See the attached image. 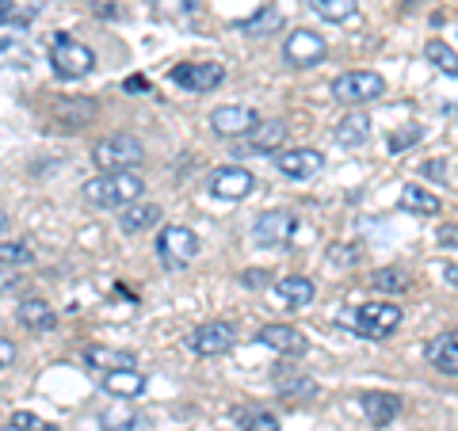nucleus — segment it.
I'll return each instance as SVG.
<instances>
[{
	"mask_svg": "<svg viewBox=\"0 0 458 431\" xmlns=\"http://www.w3.org/2000/svg\"><path fill=\"white\" fill-rule=\"evenodd\" d=\"M84 199H89L92 207H104V210H126L134 207L141 191H146V183H141L138 172H99L96 180L84 183Z\"/></svg>",
	"mask_w": 458,
	"mask_h": 431,
	"instance_id": "f257e3e1",
	"label": "nucleus"
},
{
	"mask_svg": "<svg viewBox=\"0 0 458 431\" xmlns=\"http://www.w3.org/2000/svg\"><path fill=\"white\" fill-rule=\"evenodd\" d=\"M50 65H54V73L62 80H81V77H89L96 69V54L84 46V42H77L73 35L57 31L50 38Z\"/></svg>",
	"mask_w": 458,
	"mask_h": 431,
	"instance_id": "f03ea898",
	"label": "nucleus"
},
{
	"mask_svg": "<svg viewBox=\"0 0 458 431\" xmlns=\"http://www.w3.org/2000/svg\"><path fill=\"white\" fill-rule=\"evenodd\" d=\"M340 325H348L352 333H360L367 340H386L390 333H397L401 309L390 306V301H367L355 313H340Z\"/></svg>",
	"mask_w": 458,
	"mask_h": 431,
	"instance_id": "7ed1b4c3",
	"label": "nucleus"
},
{
	"mask_svg": "<svg viewBox=\"0 0 458 431\" xmlns=\"http://www.w3.org/2000/svg\"><path fill=\"white\" fill-rule=\"evenodd\" d=\"M141 156H146V149H141V141L134 134H107L104 141H96L92 149V161L99 172H131Z\"/></svg>",
	"mask_w": 458,
	"mask_h": 431,
	"instance_id": "20e7f679",
	"label": "nucleus"
},
{
	"mask_svg": "<svg viewBox=\"0 0 458 431\" xmlns=\"http://www.w3.org/2000/svg\"><path fill=\"white\" fill-rule=\"evenodd\" d=\"M157 256H161L165 267H191L199 260V237L188 225H165L161 237H157Z\"/></svg>",
	"mask_w": 458,
	"mask_h": 431,
	"instance_id": "39448f33",
	"label": "nucleus"
},
{
	"mask_svg": "<svg viewBox=\"0 0 458 431\" xmlns=\"http://www.w3.org/2000/svg\"><path fill=\"white\" fill-rule=\"evenodd\" d=\"M386 92V80L378 73H370V69H352V73H340L333 80V99L340 104H370V99H378Z\"/></svg>",
	"mask_w": 458,
	"mask_h": 431,
	"instance_id": "423d86ee",
	"label": "nucleus"
},
{
	"mask_svg": "<svg viewBox=\"0 0 458 431\" xmlns=\"http://www.w3.org/2000/svg\"><path fill=\"white\" fill-rule=\"evenodd\" d=\"M294 229H298V218L291 210H267V214H260V218L252 222V241L260 244V249L279 252V249L291 244Z\"/></svg>",
	"mask_w": 458,
	"mask_h": 431,
	"instance_id": "0eeeda50",
	"label": "nucleus"
},
{
	"mask_svg": "<svg viewBox=\"0 0 458 431\" xmlns=\"http://www.w3.org/2000/svg\"><path fill=\"white\" fill-rule=\"evenodd\" d=\"M283 57H286V65H294V69H313V65H321V57H325V38L313 35V31H306V27H298V31L286 35Z\"/></svg>",
	"mask_w": 458,
	"mask_h": 431,
	"instance_id": "6e6552de",
	"label": "nucleus"
},
{
	"mask_svg": "<svg viewBox=\"0 0 458 431\" xmlns=\"http://www.w3.org/2000/svg\"><path fill=\"white\" fill-rule=\"evenodd\" d=\"M210 126L218 138H241V134H252L256 126H260V114L245 104H229V107L210 111Z\"/></svg>",
	"mask_w": 458,
	"mask_h": 431,
	"instance_id": "1a4fd4ad",
	"label": "nucleus"
},
{
	"mask_svg": "<svg viewBox=\"0 0 458 431\" xmlns=\"http://www.w3.org/2000/svg\"><path fill=\"white\" fill-rule=\"evenodd\" d=\"M172 80L188 92H214L225 80V69L218 62H183L172 69Z\"/></svg>",
	"mask_w": 458,
	"mask_h": 431,
	"instance_id": "9d476101",
	"label": "nucleus"
},
{
	"mask_svg": "<svg viewBox=\"0 0 458 431\" xmlns=\"http://www.w3.org/2000/svg\"><path fill=\"white\" fill-rule=\"evenodd\" d=\"M256 188V176L249 168H241V165H225L218 168L210 176V195L214 199H229V203H237V199H249Z\"/></svg>",
	"mask_w": 458,
	"mask_h": 431,
	"instance_id": "9b49d317",
	"label": "nucleus"
},
{
	"mask_svg": "<svg viewBox=\"0 0 458 431\" xmlns=\"http://www.w3.org/2000/svg\"><path fill=\"white\" fill-rule=\"evenodd\" d=\"M229 348H233V325H225V321H207L191 333L195 355H225Z\"/></svg>",
	"mask_w": 458,
	"mask_h": 431,
	"instance_id": "f8f14e48",
	"label": "nucleus"
},
{
	"mask_svg": "<svg viewBox=\"0 0 458 431\" xmlns=\"http://www.w3.org/2000/svg\"><path fill=\"white\" fill-rule=\"evenodd\" d=\"M81 359H84V367L104 370V375H111V370H138V355L134 351L107 348V343H89V348L81 351Z\"/></svg>",
	"mask_w": 458,
	"mask_h": 431,
	"instance_id": "ddd939ff",
	"label": "nucleus"
},
{
	"mask_svg": "<svg viewBox=\"0 0 458 431\" xmlns=\"http://www.w3.org/2000/svg\"><path fill=\"white\" fill-rule=\"evenodd\" d=\"M256 340H260L264 348L279 351V355H306V348H310L306 336L291 325H264L260 333H256Z\"/></svg>",
	"mask_w": 458,
	"mask_h": 431,
	"instance_id": "4468645a",
	"label": "nucleus"
},
{
	"mask_svg": "<svg viewBox=\"0 0 458 431\" xmlns=\"http://www.w3.org/2000/svg\"><path fill=\"white\" fill-rule=\"evenodd\" d=\"M276 168L283 172L286 180H310V176H318L321 172V153L318 149H286L276 156Z\"/></svg>",
	"mask_w": 458,
	"mask_h": 431,
	"instance_id": "2eb2a0df",
	"label": "nucleus"
},
{
	"mask_svg": "<svg viewBox=\"0 0 458 431\" xmlns=\"http://www.w3.org/2000/svg\"><path fill=\"white\" fill-rule=\"evenodd\" d=\"M428 363H432L436 370H443V375L458 378V328L454 333H443V336H436L432 343H428Z\"/></svg>",
	"mask_w": 458,
	"mask_h": 431,
	"instance_id": "dca6fc26",
	"label": "nucleus"
},
{
	"mask_svg": "<svg viewBox=\"0 0 458 431\" xmlns=\"http://www.w3.org/2000/svg\"><path fill=\"white\" fill-rule=\"evenodd\" d=\"M276 390L283 397H291V401H310V397H318V382H313L310 375H302V370L279 367L276 370Z\"/></svg>",
	"mask_w": 458,
	"mask_h": 431,
	"instance_id": "f3484780",
	"label": "nucleus"
},
{
	"mask_svg": "<svg viewBox=\"0 0 458 431\" xmlns=\"http://www.w3.org/2000/svg\"><path fill=\"white\" fill-rule=\"evenodd\" d=\"M360 405H363V412H367L370 424L386 427V424H394V416L401 412V397H397V393H363Z\"/></svg>",
	"mask_w": 458,
	"mask_h": 431,
	"instance_id": "a211bd4d",
	"label": "nucleus"
},
{
	"mask_svg": "<svg viewBox=\"0 0 458 431\" xmlns=\"http://www.w3.org/2000/svg\"><path fill=\"white\" fill-rule=\"evenodd\" d=\"M367 138H370V119L363 111H352V114H344L340 126H336V141L344 149H360L367 146Z\"/></svg>",
	"mask_w": 458,
	"mask_h": 431,
	"instance_id": "6ab92c4d",
	"label": "nucleus"
},
{
	"mask_svg": "<svg viewBox=\"0 0 458 431\" xmlns=\"http://www.w3.org/2000/svg\"><path fill=\"white\" fill-rule=\"evenodd\" d=\"M157 222H161V207L157 203H134V207H126L123 210V233H146V229H153Z\"/></svg>",
	"mask_w": 458,
	"mask_h": 431,
	"instance_id": "aec40b11",
	"label": "nucleus"
},
{
	"mask_svg": "<svg viewBox=\"0 0 458 431\" xmlns=\"http://www.w3.org/2000/svg\"><path fill=\"white\" fill-rule=\"evenodd\" d=\"M276 291H279V298L286 301L291 309H306L310 301H313V279H302V275H286V279H279L276 283Z\"/></svg>",
	"mask_w": 458,
	"mask_h": 431,
	"instance_id": "412c9836",
	"label": "nucleus"
},
{
	"mask_svg": "<svg viewBox=\"0 0 458 431\" xmlns=\"http://www.w3.org/2000/svg\"><path fill=\"white\" fill-rule=\"evenodd\" d=\"M20 321L27 325V328H35V333H50V328L57 325V313L47 306L42 298H27V301H20Z\"/></svg>",
	"mask_w": 458,
	"mask_h": 431,
	"instance_id": "4be33fe9",
	"label": "nucleus"
},
{
	"mask_svg": "<svg viewBox=\"0 0 458 431\" xmlns=\"http://www.w3.org/2000/svg\"><path fill=\"white\" fill-rule=\"evenodd\" d=\"M38 12L42 0H0V20H4V27H16V31H23Z\"/></svg>",
	"mask_w": 458,
	"mask_h": 431,
	"instance_id": "5701e85b",
	"label": "nucleus"
},
{
	"mask_svg": "<svg viewBox=\"0 0 458 431\" xmlns=\"http://www.w3.org/2000/svg\"><path fill=\"white\" fill-rule=\"evenodd\" d=\"M286 138V123L283 119H271V123H260L256 131L249 134V149L252 153H276Z\"/></svg>",
	"mask_w": 458,
	"mask_h": 431,
	"instance_id": "b1692460",
	"label": "nucleus"
},
{
	"mask_svg": "<svg viewBox=\"0 0 458 431\" xmlns=\"http://www.w3.org/2000/svg\"><path fill=\"white\" fill-rule=\"evenodd\" d=\"M153 16L165 20V23H180V27H191L199 8L191 0H153Z\"/></svg>",
	"mask_w": 458,
	"mask_h": 431,
	"instance_id": "393cba45",
	"label": "nucleus"
},
{
	"mask_svg": "<svg viewBox=\"0 0 458 431\" xmlns=\"http://www.w3.org/2000/svg\"><path fill=\"white\" fill-rule=\"evenodd\" d=\"M397 207H401V210H412V214H428V218L443 210V203H439V199H436L432 191L412 188V183H409V188H401V195H397Z\"/></svg>",
	"mask_w": 458,
	"mask_h": 431,
	"instance_id": "a878e982",
	"label": "nucleus"
},
{
	"mask_svg": "<svg viewBox=\"0 0 458 431\" xmlns=\"http://www.w3.org/2000/svg\"><path fill=\"white\" fill-rule=\"evenodd\" d=\"M104 385L114 397H138L146 390V375L141 370H111V375H104Z\"/></svg>",
	"mask_w": 458,
	"mask_h": 431,
	"instance_id": "bb28decb",
	"label": "nucleus"
},
{
	"mask_svg": "<svg viewBox=\"0 0 458 431\" xmlns=\"http://www.w3.org/2000/svg\"><path fill=\"white\" fill-rule=\"evenodd\" d=\"M54 114H57V123L65 126V131H73V126H84L96 114V104L92 99H62V104L54 107Z\"/></svg>",
	"mask_w": 458,
	"mask_h": 431,
	"instance_id": "cd10ccee",
	"label": "nucleus"
},
{
	"mask_svg": "<svg viewBox=\"0 0 458 431\" xmlns=\"http://www.w3.org/2000/svg\"><path fill=\"white\" fill-rule=\"evenodd\" d=\"M233 27L241 35H271V31H279L283 27V12L279 8H264V12H256V16H249V20H237Z\"/></svg>",
	"mask_w": 458,
	"mask_h": 431,
	"instance_id": "c85d7f7f",
	"label": "nucleus"
},
{
	"mask_svg": "<svg viewBox=\"0 0 458 431\" xmlns=\"http://www.w3.org/2000/svg\"><path fill=\"white\" fill-rule=\"evenodd\" d=\"M310 8L318 12L321 20H328V23H344V20L355 16L360 0H310Z\"/></svg>",
	"mask_w": 458,
	"mask_h": 431,
	"instance_id": "c756f323",
	"label": "nucleus"
},
{
	"mask_svg": "<svg viewBox=\"0 0 458 431\" xmlns=\"http://www.w3.org/2000/svg\"><path fill=\"white\" fill-rule=\"evenodd\" d=\"M424 57H428V62H432V65L439 69V73L458 77V54H454V50H451L443 38H432V42H428V46H424Z\"/></svg>",
	"mask_w": 458,
	"mask_h": 431,
	"instance_id": "7c9ffc66",
	"label": "nucleus"
},
{
	"mask_svg": "<svg viewBox=\"0 0 458 431\" xmlns=\"http://www.w3.org/2000/svg\"><path fill=\"white\" fill-rule=\"evenodd\" d=\"M370 286H375L378 294H405L409 291V275L401 267H378L375 275H370Z\"/></svg>",
	"mask_w": 458,
	"mask_h": 431,
	"instance_id": "2f4dec72",
	"label": "nucleus"
},
{
	"mask_svg": "<svg viewBox=\"0 0 458 431\" xmlns=\"http://www.w3.org/2000/svg\"><path fill=\"white\" fill-rule=\"evenodd\" d=\"M233 420L241 424V431H279V420L271 412H264V409H237L233 412Z\"/></svg>",
	"mask_w": 458,
	"mask_h": 431,
	"instance_id": "473e14b6",
	"label": "nucleus"
},
{
	"mask_svg": "<svg viewBox=\"0 0 458 431\" xmlns=\"http://www.w3.org/2000/svg\"><path fill=\"white\" fill-rule=\"evenodd\" d=\"M420 138H424V131H420L417 123H412V126H401V131H394V134H390V153H401V149L417 146Z\"/></svg>",
	"mask_w": 458,
	"mask_h": 431,
	"instance_id": "72a5a7b5",
	"label": "nucleus"
},
{
	"mask_svg": "<svg viewBox=\"0 0 458 431\" xmlns=\"http://www.w3.org/2000/svg\"><path fill=\"white\" fill-rule=\"evenodd\" d=\"M0 260H4V267L27 264V260H31V249H27L23 241H4V249H0Z\"/></svg>",
	"mask_w": 458,
	"mask_h": 431,
	"instance_id": "f704fd0d",
	"label": "nucleus"
},
{
	"mask_svg": "<svg viewBox=\"0 0 458 431\" xmlns=\"http://www.w3.org/2000/svg\"><path fill=\"white\" fill-rule=\"evenodd\" d=\"M8 424H12V427H20V431H57L54 424H42L35 412H16Z\"/></svg>",
	"mask_w": 458,
	"mask_h": 431,
	"instance_id": "c9c22d12",
	"label": "nucleus"
},
{
	"mask_svg": "<svg viewBox=\"0 0 458 431\" xmlns=\"http://www.w3.org/2000/svg\"><path fill=\"white\" fill-rule=\"evenodd\" d=\"M328 260L340 264V267H352L355 260H360V252L348 249V244H333V249H328Z\"/></svg>",
	"mask_w": 458,
	"mask_h": 431,
	"instance_id": "e433bc0d",
	"label": "nucleus"
},
{
	"mask_svg": "<svg viewBox=\"0 0 458 431\" xmlns=\"http://www.w3.org/2000/svg\"><path fill=\"white\" fill-rule=\"evenodd\" d=\"M267 279H271L267 271H256V267H249L245 275H241V283H245L249 291H264V286H267Z\"/></svg>",
	"mask_w": 458,
	"mask_h": 431,
	"instance_id": "4c0bfd02",
	"label": "nucleus"
},
{
	"mask_svg": "<svg viewBox=\"0 0 458 431\" xmlns=\"http://www.w3.org/2000/svg\"><path fill=\"white\" fill-rule=\"evenodd\" d=\"M439 244L443 249H458V225H443L439 229Z\"/></svg>",
	"mask_w": 458,
	"mask_h": 431,
	"instance_id": "58836bf2",
	"label": "nucleus"
},
{
	"mask_svg": "<svg viewBox=\"0 0 458 431\" xmlns=\"http://www.w3.org/2000/svg\"><path fill=\"white\" fill-rule=\"evenodd\" d=\"M424 176H432V180H447V165H443V161H428V165H424Z\"/></svg>",
	"mask_w": 458,
	"mask_h": 431,
	"instance_id": "ea45409f",
	"label": "nucleus"
},
{
	"mask_svg": "<svg viewBox=\"0 0 458 431\" xmlns=\"http://www.w3.org/2000/svg\"><path fill=\"white\" fill-rule=\"evenodd\" d=\"M123 89H126V92H149V80H146V77H126Z\"/></svg>",
	"mask_w": 458,
	"mask_h": 431,
	"instance_id": "a19ab883",
	"label": "nucleus"
},
{
	"mask_svg": "<svg viewBox=\"0 0 458 431\" xmlns=\"http://www.w3.org/2000/svg\"><path fill=\"white\" fill-rule=\"evenodd\" d=\"M12 359H16V348H12V340H0V363L12 367Z\"/></svg>",
	"mask_w": 458,
	"mask_h": 431,
	"instance_id": "79ce46f5",
	"label": "nucleus"
},
{
	"mask_svg": "<svg viewBox=\"0 0 458 431\" xmlns=\"http://www.w3.org/2000/svg\"><path fill=\"white\" fill-rule=\"evenodd\" d=\"M443 279H447L451 286H458V264H447V267H443Z\"/></svg>",
	"mask_w": 458,
	"mask_h": 431,
	"instance_id": "37998d69",
	"label": "nucleus"
},
{
	"mask_svg": "<svg viewBox=\"0 0 458 431\" xmlns=\"http://www.w3.org/2000/svg\"><path fill=\"white\" fill-rule=\"evenodd\" d=\"M146 427H149L146 420H126L123 427H114V431H146Z\"/></svg>",
	"mask_w": 458,
	"mask_h": 431,
	"instance_id": "c03bdc74",
	"label": "nucleus"
},
{
	"mask_svg": "<svg viewBox=\"0 0 458 431\" xmlns=\"http://www.w3.org/2000/svg\"><path fill=\"white\" fill-rule=\"evenodd\" d=\"M4 431H20V427H12V424H8V427H4Z\"/></svg>",
	"mask_w": 458,
	"mask_h": 431,
	"instance_id": "a18cd8bd",
	"label": "nucleus"
}]
</instances>
